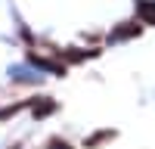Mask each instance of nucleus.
Wrapping results in <instances>:
<instances>
[{
  "mask_svg": "<svg viewBox=\"0 0 155 149\" xmlns=\"http://www.w3.org/2000/svg\"><path fill=\"white\" fill-rule=\"evenodd\" d=\"M53 112H56V99H50V96L31 99V115L34 118H47V115H53Z\"/></svg>",
  "mask_w": 155,
  "mask_h": 149,
  "instance_id": "obj_1",
  "label": "nucleus"
},
{
  "mask_svg": "<svg viewBox=\"0 0 155 149\" xmlns=\"http://www.w3.org/2000/svg\"><path fill=\"white\" fill-rule=\"evenodd\" d=\"M140 31H143V22H124L121 28H115L109 37L112 41H127V37H137Z\"/></svg>",
  "mask_w": 155,
  "mask_h": 149,
  "instance_id": "obj_2",
  "label": "nucleus"
},
{
  "mask_svg": "<svg viewBox=\"0 0 155 149\" xmlns=\"http://www.w3.org/2000/svg\"><path fill=\"white\" fill-rule=\"evenodd\" d=\"M137 16L143 25H155V0H140L137 3Z\"/></svg>",
  "mask_w": 155,
  "mask_h": 149,
  "instance_id": "obj_3",
  "label": "nucleus"
},
{
  "mask_svg": "<svg viewBox=\"0 0 155 149\" xmlns=\"http://www.w3.org/2000/svg\"><path fill=\"white\" fill-rule=\"evenodd\" d=\"M112 137H115V131H99V134H93V137H90V140H84V146H87V149H96L99 143L112 140Z\"/></svg>",
  "mask_w": 155,
  "mask_h": 149,
  "instance_id": "obj_4",
  "label": "nucleus"
},
{
  "mask_svg": "<svg viewBox=\"0 0 155 149\" xmlns=\"http://www.w3.org/2000/svg\"><path fill=\"white\" fill-rule=\"evenodd\" d=\"M25 106H31V99H28V103H16V106H6V109H0V121L12 118V115H16V112H22Z\"/></svg>",
  "mask_w": 155,
  "mask_h": 149,
  "instance_id": "obj_5",
  "label": "nucleus"
},
{
  "mask_svg": "<svg viewBox=\"0 0 155 149\" xmlns=\"http://www.w3.org/2000/svg\"><path fill=\"white\" fill-rule=\"evenodd\" d=\"M47 149H71V143H65V140H59V137H53V140L47 143Z\"/></svg>",
  "mask_w": 155,
  "mask_h": 149,
  "instance_id": "obj_6",
  "label": "nucleus"
}]
</instances>
